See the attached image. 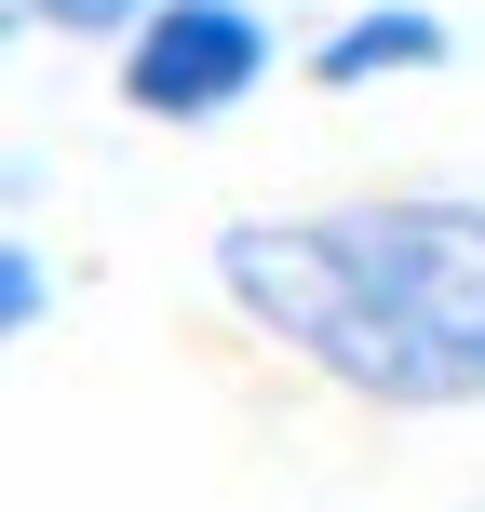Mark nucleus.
Listing matches in <instances>:
<instances>
[{
	"mask_svg": "<svg viewBox=\"0 0 485 512\" xmlns=\"http://www.w3.org/2000/svg\"><path fill=\"white\" fill-rule=\"evenodd\" d=\"M216 297L297 378L378 418L485 405V203L472 189H351L216 230Z\"/></svg>",
	"mask_w": 485,
	"mask_h": 512,
	"instance_id": "obj_1",
	"label": "nucleus"
},
{
	"mask_svg": "<svg viewBox=\"0 0 485 512\" xmlns=\"http://www.w3.org/2000/svg\"><path fill=\"white\" fill-rule=\"evenodd\" d=\"M270 68H283V41H270L256 0H162V14L122 41V108L189 135V122H230Z\"/></svg>",
	"mask_w": 485,
	"mask_h": 512,
	"instance_id": "obj_2",
	"label": "nucleus"
},
{
	"mask_svg": "<svg viewBox=\"0 0 485 512\" xmlns=\"http://www.w3.org/2000/svg\"><path fill=\"white\" fill-rule=\"evenodd\" d=\"M445 54H459V27H445L432 0H364L351 27L310 41V81H324V95H364V81H432Z\"/></svg>",
	"mask_w": 485,
	"mask_h": 512,
	"instance_id": "obj_3",
	"label": "nucleus"
},
{
	"mask_svg": "<svg viewBox=\"0 0 485 512\" xmlns=\"http://www.w3.org/2000/svg\"><path fill=\"white\" fill-rule=\"evenodd\" d=\"M149 14H162V0H14V27H27V41H108V54H122Z\"/></svg>",
	"mask_w": 485,
	"mask_h": 512,
	"instance_id": "obj_4",
	"label": "nucleus"
},
{
	"mask_svg": "<svg viewBox=\"0 0 485 512\" xmlns=\"http://www.w3.org/2000/svg\"><path fill=\"white\" fill-rule=\"evenodd\" d=\"M0 324H14V337L54 324V270H41V243H0Z\"/></svg>",
	"mask_w": 485,
	"mask_h": 512,
	"instance_id": "obj_5",
	"label": "nucleus"
}]
</instances>
